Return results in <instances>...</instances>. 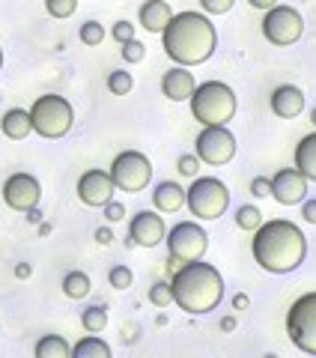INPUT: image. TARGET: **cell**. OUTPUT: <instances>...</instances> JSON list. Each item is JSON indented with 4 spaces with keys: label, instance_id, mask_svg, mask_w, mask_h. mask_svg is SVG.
<instances>
[{
    "label": "cell",
    "instance_id": "d4e9b609",
    "mask_svg": "<svg viewBox=\"0 0 316 358\" xmlns=\"http://www.w3.org/2000/svg\"><path fill=\"white\" fill-rule=\"evenodd\" d=\"M81 326H84L89 334H99L101 329L108 326V310L101 308V305L87 308V310H84V317H81Z\"/></svg>",
    "mask_w": 316,
    "mask_h": 358
},
{
    "label": "cell",
    "instance_id": "60d3db41",
    "mask_svg": "<svg viewBox=\"0 0 316 358\" xmlns=\"http://www.w3.org/2000/svg\"><path fill=\"white\" fill-rule=\"evenodd\" d=\"M233 308H236V310H245V308H247V296H245V293L236 296V299H233Z\"/></svg>",
    "mask_w": 316,
    "mask_h": 358
},
{
    "label": "cell",
    "instance_id": "d590c367",
    "mask_svg": "<svg viewBox=\"0 0 316 358\" xmlns=\"http://www.w3.org/2000/svg\"><path fill=\"white\" fill-rule=\"evenodd\" d=\"M101 209H105V218H108L110 224H117V221H122V218H126V206H122V203H117V200H108V203L101 206Z\"/></svg>",
    "mask_w": 316,
    "mask_h": 358
},
{
    "label": "cell",
    "instance_id": "f1b7e54d",
    "mask_svg": "<svg viewBox=\"0 0 316 358\" xmlns=\"http://www.w3.org/2000/svg\"><path fill=\"white\" fill-rule=\"evenodd\" d=\"M45 9H48L51 18H69L75 15L78 0H45Z\"/></svg>",
    "mask_w": 316,
    "mask_h": 358
},
{
    "label": "cell",
    "instance_id": "7402d4cb",
    "mask_svg": "<svg viewBox=\"0 0 316 358\" xmlns=\"http://www.w3.org/2000/svg\"><path fill=\"white\" fill-rule=\"evenodd\" d=\"M69 355H72V346L60 334H45L36 343V358H69Z\"/></svg>",
    "mask_w": 316,
    "mask_h": 358
},
{
    "label": "cell",
    "instance_id": "d6986e66",
    "mask_svg": "<svg viewBox=\"0 0 316 358\" xmlns=\"http://www.w3.org/2000/svg\"><path fill=\"white\" fill-rule=\"evenodd\" d=\"M141 27L150 30V33H161L167 27V21L173 18L171 6H167V0H146L141 6Z\"/></svg>",
    "mask_w": 316,
    "mask_h": 358
},
{
    "label": "cell",
    "instance_id": "3957f363",
    "mask_svg": "<svg viewBox=\"0 0 316 358\" xmlns=\"http://www.w3.org/2000/svg\"><path fill=\"white\" fill-rule=\"evenodd\" d=\"M171 293H173V301L185 313H209L221 305L224 299V278L215 266L203 263L200 260H191V263H182V268H176L173 281H171Z\"/></svg>",
    "mask_w": 316,
    "mask_h": 358
},
{
    "label": "cell",
    "instance_id": "8fae6325",
    "mask_svg": "<svg viewBox=\"0 0 316 358\" xmlns=\"http://www.w3.org/2000/svg\"><path fill=\"white\" fill-rule=\"evenodd\" d=\"M194 155L203 164H227L236 155V138L227 126H203L194 141Z\"/></svg>",
    "mask_w": 316,
    "mask_h": 358
},
{
    "label": "cell",
    "instance_id": "4fadbf2b",
    "mask_svg": "<svg viewBox=\"0 0 316 358\" xmlns=\"http://www.w3.org/2000/svg\"><path fill=\"white\" fill-rule=\"evenodd\" d=\"M164 218L158 212L141 209L129 224V245H141V248H155L158 242H164Z\"/></svg>",
    "mask_w": 316,
    "mask_h": 358
},
{
    "label": "cell",
    "instance_id": "ee69618b",
    "mask_svg": "<svg viewBox=\"0 0 316 358\" xmlns=\"http://www.w3.org/2000/svg\"><path fill=\"white\" fill-rule=\"evenodd\" d=\"M310 122H313V126H316V108L310 110Z\"/></svg>",
    "mask_w": 316,
    "mask_h": 358
},
{
    "label": "cell",
    "instance_id": "f6af8a7d",
    "mask_svg": "<svg viewBox=\"0 0 316 358\" xmlns=\"http://www.w3.org/2000/svg\"><path fill=\"white\" fill-rule=\"evenodd\" d=\"M0 69H3V48H0Z\"/></svg>",
    "mask_w": 316,
    "mask_h": 358
},
{
    "label": "cell",
    "instance_id": "30bf717a",
    "mask_svg": "<svg viewBox=\"0 0 316 358\" xmlns=\"http://www.w3.org/2000/svg\"><path fill=\"white\" fill-rule=\"evenodd\" d=\"M304 33V21L301 13L292 6H280L275 3L272 9H266V18H263V36L278 45V48H289L296 45Z\"/></svg>",
    "mask_w": 316,
    "mask_h": 358
},
{
    "label": "cell",
    "instance_id": "277c9868",
    "mask_svg": "<svg viewBox=\"0 0 316 358\" xmlns=\"http://www.w3.org/2000/svg\"><path fill=\"white\" fill-rule=\"evenodd\" d=\"M188 102H191V114H194L200 126H227L236 114V105H239L233 87L224 81L197 84Z\"/></svg>",
    "mask_w": 316,
    "mask_h": 358
},
{
    "label": "cell",
    "instance_id": "ffe728a7",
    "mask_svg": "<svg viewBox=\"0 0 316 358\" xmlns=\"http://www.w3.org/2000/svg\"><path fill=\"white\" fill-rule=\"evenodd\" d=\"M296 171L308 179V182H316V131L304 134L296 147Z\"/></svg>",
    "mask_w": 316,
    "mask_h": 358
},
{
    "label": "cell",
    "instance_id": "1f68e13d",
    "mask_svg": "<svg viewBox=\"0 0 316 358\" xmlns=\"http://www.w3.org/2000/svg\"><path fill=\"white\" fill-rule=\"evenodd\" d=\"M146 57V45L138 42V39H129V42H122V60H129V63H141Z\"/></svg>",
    "mask_w": 316,
    "mask_h": 358
},
{
    "label": "cell",
    "instance_id": "5bb4252c",
    "mask_svg": "<svg viewBox=\"0 0 316 358\" xmlns=\"http://www.w3.org/2000/svg\"><path fill=\"white\" fill-rule=\"evenodd\" d=\"M114 192H117V185L108 171H87L78 179V197L87 206H105L108 200H114Z\"/></svg>",
    "mask_w": 316,
    "mask_h": 358
},
{
    "label": "cell",
    "instance_id": "603a6c76",
    "mask_svg": "<svg viewBox=\"0 0 316 358\" xmlns=\"http://www.w3.org/2000/svg\"><path fill=\"white\" fill-rule=\"evenodd\" d=\"M72 358H110V346L105 341H99V338H84V341H78L72 346Z\"/></svg>",
    "mask_w": 316,
    "mask_h": 358
},
{
    "label": "cell",
    "instance_id": "2e32d148",
    "mask_svg": "<svg viewBox=\"0 0 316 358\" xmlns=\"http://www.w3.org/2000/svg\"><path fill=\"white\" fill-rule=\"evenodd\" d=\"M194 75L188 72V66H173V69H167L164 78H161V93L171 99V102H185L194 93Z\"/></svg>",
    "mask_w": 316,
    "mask_h": 358
},
{
    "label": "cell",
    "instance_id": "836d02e7",
    "mask_svg": "<svg viewBox=\"0 0 316 358\" xmlns=\"http://www.w3.org/2000/svg\"><path fill=\"white\" fill-rule=\"evenodd\" d=\"M110 36H114L120 45L129 42V39H134V24H131V21H117V24L110 27Z\"/></svg>",
    "mask_w": 316,
    "mask_h": 358
},
{
    "label": "cell",
    "instance_id": "8d00e7d4",
    "mask_svg": "<svg viewBox=\"0 0 316 358\" xmlns=\"http://www.w3.org/2000/svg\"><path fill=\"white\" fill-rule=\"evenodd\" d=\"M251 192H254V197H268V194H272V179L257 176L251 182Z\"/></svg>",
    "mask_w": 316,
    "mask_h": 358
},
{
    "label": "cell",
    "instance_id": "ab89813d",
    "mask_svg": "<svg viewBox=\"0 0 316 358\" xmlns=\"http://www.w3.org/2000/svg\"><path fill=\"white\" fill-rule=\"evenodd\" d=\"M247 3H251L254 9H272V6L278 3V0H247Z\"/></svg>",
    "mask_w": 316,
    "mask_h": 358
},
{
    "label": "cell",
    "instance_id": "e575fe53",
    "mask_svg": "<svg viewBox=\"0 0 316 358\" xmlns=\"http://www.w3.org/2000/svg\"><path fill=\"white\" fill-rule=\"evenodd\" d=\"M176 171L182 173V176H197V171H200V159H197V155H182V159L176 162Z\"/></svg>",
    "mask_w": 316,
    "mask_h": 358
},
{
    "label": "cell",
    "instance_id": "4316f807",
    "mask_svg": "<svg viewBox=\"0 0 316 358\" xmlns=\"http://www.w3.org/2000/svg\"><path fill=\"white\" fill-rule=\"evenodd\" d=\"M236 224H239L242 230H257L259 224H263V212H259L257 206H239L236 209Z\"/></svg>",
    "mask_w": 316,
    "mask_h": 358
},
{
    "label": "cell",
    "instance_id": "9a60e30c",
    "mask_svg": "<svg viewBox=\"0 0 316 358\" xmlns=\"http://www.w3.org/2000/svg\"><path fill=\"white\" fill-rule=\"evenodd\" d=\"M272 197L280 206H296L308 197V179H304L296 167H284L272 176Z\"/></svg>",
    "mask_w": 316,
    "mask_h": 358
},
{
    "label": "cell",
    "instance_id": "9c48e42d",
    "mask_svg": "<svg viewBox=\"0 0 316 358\" xmlns=\"http://www.w3.org/2000/svg\"><path fill=\"white\" fill-rule=\"evenodd\" d=\"M167 251H171V263H191L200 260L209 248V236L197 221H179L176 227L164 233Z\"/></svg>",
    "mask_w": 316,
    "mask_h": 358
},
{
    "label": "cell",
    "instance_id": "7bdbcfd3",
    "mask_svg": "<svg viewBox=\"0 0 316 358\" xmlns=\"http://www.w3.org/2000/svg\"><path fill=\"white\" fill-rule=\"evenodd\" d=\"M221 329H224V331H233V329H236V320H233V317H224V320H221Z\"/></svg>",
    "mask_w": 316,
    "mask_h": 358
},
{
    "label": "cell",
    "instance_id": "83f0119b",
    "mask_svg": "<svg viewBox=\"0 0 316 358\" xmlns=\"http://www.w3.org/2000/svg\"><path fill=\"white\" fill-rule=\"evenodd\" d=\"M101 39H105V27H101L99 21H84L81 24V42L89 45V48H96V45H101Z\"/></svg>",
    "mask_w": 316,
    "mask_h": 358
},
{
    "label": "cell",
    "instance_id": "f35d334b",
    "mask_svg": "<svg viewBox=\"0 0 316 358\" xmlns=\"http://www.w3.org/2000/svg\"><path fill=\"white\" fill-rule=\"evenodd\" d=\"M110 239H114L110 227H99V230H96V242H99V245H110Z\"/></svg>",
    "mask_w": 316,
    "mask_h": 358
},
{
    "label": "cell",
    "instance_id": "5b68a950",
    "mask_svg": "<svg viewBox=\"0 0 316 358\" xmlns=\"http://www.w3.org/2000/svg\"><path fill=\"white\" fill-rule=\"evenodd\" d=\"M185 206L200 221H215L230 206V188L215 176H194L185 188Z\"/></svg>",
    "mask_w": 316,
    "mask_h": 358
},
{
    "label": "cell",
    "instance_id": "6da1fadb",
    "mask_svg": "<svg viewBox=\"0 0 316 358\" xmlns=\"http://www.w3.org/2000/svg\"><path fill=\"white\" fill-rule=\"evenodd\" d=\"M254 260L263 272L272 275H287L292 268H299L304 254H308V236L301 233L299 224L275 218L266 221L254 230V242H251Z\"/></svg>",
    "mask_w": 316,
    "mask_h": 358
},
{
    "label": "cell",
    "instance_id": "7c38bea8",
    "mask_svg": "<svg viewBox=\"0 0 316 358\" xmlns=\"http://www.w3.org/2000/svg\"><path fill=\"white\" fill-rule=\"evenodd\" d=\"M39 197H42V185H39V179L30 173H13L3 182V200H6V206L15 212L33 209L39 203Z\"/></svg>",
    "mask_w": 316,
    "mask_h": 358
},
{
    "label": "cell",
    "instance_id": "8992f818",
    "mask_svg": "<svg viewBox=\"0 0 316 358\" xmlns=\"http://www.w3.org/2000/svg\"><path fill=\"white\" fill-rule=\"evenodd\" d=\"M30 122H33V131H36L39 138L57 141L63 134H69V129L75 126V110L63 96L48 93V96H39L36 102H33Z\"/></svg>",
    "mask_w": 316,
    "mask_h": 358
},
{
    "label": "cell",
    "instance_id": "b9f144b4",
    "mask_svg": "<svg viewBox=\"0 0 316 358\" xmlns=\"http://www.w3.org/2000/svg\"><path fill=\"white\" fill-rule=\"evenodd\" d=\"M15 275H18V278H30V266H27V263L15 266Z\"/></svg>",
    "mask_w": 316,
    "mask_h": 358
},
{
    "label": "cell",
    "instance_id": "f546056e",
    "mask_svg": "<svg viewBox=\"0 0 316 358\" xmlns=\"http://www.w3.org/2000/svg\"><path fill=\"white\" fill-rule=\"evenodd\" d=\"M108 281H110V287H114V289H129L131 281H134V275H131L129 266H114L108 272Z\"/></svg>",
    "mask_w": 316,
    "mask_h": 358
},
{
    "label": "cell",
    "instance_id": "cb8c5ba5",
    "mask_svg": "<svg viewBox=\"0 0 316 358\" xmlns=\"http://www.w3.org/2000/svg\"><path fill=\"white\" fill-rule=\"evenodd\" d=\"M93 284H89V275L87 272H69L63 278V293L69 299H87Z\"/></svg>",
    "mask_w": 316,
    "mask_h": 358
},
{
    "label": "cell",
    "instance_id": "74e56055",
    "mask_svg": "<svg viewBox=\"0 0 316 358\" xmlns=\"http://www.w3.org/2000/svg\"><path fill=\"white\" fill-rule=\"evenodd\" d=\"M301 218L308 224H316V200H301Z\"/></svg>",
    "mask_w": 316,
    "mask_h": 358
},
{
    "label": "cell",
    "instance_id": "ba28073f",
    "mask_svg": "<svg viewBox=\"0 0 316 358\" xmlns=\"http://www.w3.org/2000/svg\"><path fill=\"white\" fill-rule=\"evenodd\" d=\"M110 179H114V185L120 188V192H126V194H138L143 192L146 185H150V179H152V164L150 159H146L143 152L138 150H126V152H120L114 162H110Z\"/></svg>",
    "mask_w": 316,
    "mask_h": 358
},
{
    "label": "cell",
    "instance_id": "52a82bcc",
    "mask_svg": "<svg viewBox=\"0 0 316 358\" xmlns=\"http://www.w3.org/2000/svg\"><path fill=\"white\" fill-rule=\"evenodd\" d=\"M287 334L296 350L316 355V293H304L287 313Z\"/></svg>",
    "mask_w": 316,
    "mask_h": 358
},
{
    "label": "cell",
    "instance_id": "ac0fdd59",
    "mask_svg": "<svg viewBox=\"0 0 316 358\" xmlns=\"http://www.w3.org/2000/svg\"><path fill=\"white\" fill-rule=\"evenodd\" d=\"M152 203L158 212H164V215H171V212H179L185 206V188L179 182H158L155 192H152Z\"/></svg>",
    "mask_w": 316,
    "mask_h": 358
},
{
    "label": "cell",
    "instance_id": "7a4b0ae2",
    "mask_svg": "<svg viewBox=\"0 0 316 358\" xmlns=\"http://www.w3.org/2000/svg\"><path fill=\"white\" fill-rule=\"evenodd\" d=\"M161 45H164V54L176 66H200L215 54L218 33H215V24L209 21V15L179 13L161 30Z\"/></svg>",
    "mask_w": 316,
    "mask_h": 358
},
{
    "label": "cell",
    "instance_id": "4dcf8cb0",
    "mask_svg": "<svg viewBox=\"0 0 316 358\" xmlns=\"http://www.w3.org/2000/svg\"><path fill=\"white\" fill-rule=\"evenodd\" d=\"M150 301L155 308H167L173 301V293H171V284H164V281H158L150 287Z\"/></svg>",
    "mask_w": 316,
    "mask_h": 358
},
{
    "label": "cell",
    "instance_id": "e0dca14e",
    "mask_svg": "<svg viewBox=\"0 0 316 358\" xmlns=\"http://www.w3.org/2000/svg\"><path fill=\"white\" fill-rule=\"evenodd\" d=\"M272 110L280 120H292L304 110V93L292 84H280L272 93Z\"/></svg>",
    "mask_w": 316,
    "mask_h": 358
},
{
    "label": "cell",
    "instance_id": "d6a6232c",
    "mask_svg": "<svg viewBox=\"0 0 316 358\" xmlns=\"http://www.w3.org/2000/svg\"><path fill=\"white\" fill-rule=\"evenodd\" d=\"M236 0H200V6L206 9L209 15H227L230 9H233Z\"/></svg>",
    "mask_w": 316,
    "mask_h": 358
},
{
    "label": "cell",
    "instance_id": "484cf974",
    "mask_svg": "<svg viewBox=\"0 0 316 358\" xmlns=\"http://www.w3.org/2000/svg\"><path fill=\"white\" fill-rule=\"evenodd\" d=\"M131 87H134V78L131 72H122V69H114L108 75V90L114 96H129L131 93Z\"/></svg>",
    "mask_w": 316,
    "mask_h": 358
},
{
    "label": "cell",
    "instance_id": "44dd1931",
    "mask_svg": "<svg viewBox=\"0 0 316 358\" xmlns=\"http://www.w3.org/2000/svg\"><path fill=\"white\" fill-rule=\"evenodd\" d=\"M0 129L9 141H24L27 134L33 131V122H30V110H21V108H13L6 110L3 120H0Z\"/></svg>",
    "mask_w": 316,
    "mask_h": 358
}]
</instances>
